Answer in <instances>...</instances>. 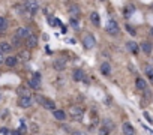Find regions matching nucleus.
Instances as JSON below:
<instances>
[{"label":"nucleus","mask_w":153,"mask_h":135,"mask_svg":"<svg viewBox=\"0 0 153 135\" xmlns=\"http://www.w3.org/2000/svg\"><path fill=\"white\" fill-rule=\"evenodd\" d=\"M30 35H32V30H30L29 27H26V26L18 27V29H17V32H15V36H17L18 39H27Z\"/></svg>","instance_id":"nucleus-7"},{"label":"nucleus","mask_w":153,"mask_h":135,"mask_svg":"<svg viewBox=\"0 0 153 135\" xmlns=\"http://www.w3.org/2000/svg\"><path fill=\"white\" fill-rule=\"evenodd\" d=\"M2 63H3V54L0 53V65H2Z\"/></svg>","instance_id":"nucleus-32"},{"label":"nucleus","mask_w":153,"mask_h":135,"mask_svg":"<svg viewBox=\"0 0 153 135\" xmlns=\"http://www.w3.org/2000/svg\"><path fill=\"white\" fill-rule=\"evenodd\" d=\"M32 104H33V98H32L30 95H27V96H20V99H18V105H20L21 108H29V107H32Z\"/></svg>","instance_id":"nucleus-9"},{"label":"nucleus","mask_w":153,"mask_h":135,"mask_svg":"<svg viewBox=\"0 0 153 135\" xmlns=\"http://www.w3.org/2000/svg\"><path fill=\"white\" fill-rule=\"evenodd\" d=\"M101 72H102V75H107V77L111 74V66H110V63L104 62V63L101 65Z\"/></svg>","instance_id":"nucleus-19"},{"label":"nucleus","mask_w":153,"mask_h":135,"mask_svg":"<svg viewBox=\"0 0 153 135\" xmlns=\"http://www.w3.org/2000/svg\"><path fill=\"white\" fill-rule=\"evenodd\" d=\"M20 57H21V59H24V60H29V59H30V53H27V51H21Z\"/></svg>","instance_id":"nucleus-27"},{"label":"nucleus","mask_w":153,"mask_h":135,"mask_svg":"<svg viewBox=\"0 0 153 135\" xmlns=\"http://www.w3.org/2000/svg\"><path fill=\"white\" fill-rule=\"evenodd\" d=\"M53 116L57 119V120H65L66 119V113L63 110H54L53 111Z\"/></svg>","instance_id":"nucleus-20"},{"label":"nucleus","mask_w":153,"mask_h":135,"mask_svg":"<svg viewBox=\"0 0 153 135\" xmlns=\"http://www.w3.org/2000/svg\"><path fill=\"white\" fill-rule=\"evenodd\" d=\"M12 51V45L8 44V42H0V53L2 54H6V53H11Z\"/></svg>","instance_id":"nucleus-18"},{"label":"nucleus","mask_w":153,"mask_h":135,"mask_svg":"<svg viewBox=\"0 0 153 135\" xmlns=\"http://www.w3.org/2000/svg\"><path fill=\"white\" fill-rule=\"evenodd\" d=\"M126 47H128V50H129L132 54H138V53H140V47H138L137 42H134V41H129V42L126 44Z\"/></svg>","instance_id":"nucleus-16"},{"label":"nucleus","mask_w":153,"mask_h":135,"mask_svg":"<svg viewBox=\"0 0 153 135\" xmlns=\"http://www.w3.org/2000/svg\"><path fill=\"white\" fill-rule=\"evenodd\" d=\"M90 21H92L95 26H99V24H101V17H99V14H98V12H92V14H90Z\"/></svg>","instance_id":"nucleus-21"},{"label":"nucleus","mask_w":153,"mask_h":135,"mask_svg":"<svg viewBox=\"0 0 153 135\" xmlns=\"http://www.w3.org/2000/svg\"><path fill=\"white\" fill-rule=\"evenodd\" d=\"M125 27H126V30H128V33H131V35H134V36H135V29H134V27H131L129 24H126Z\"/></svg>","instance_id":"nucleus-28"},{"label":"nucleus","mask_w":153,"mask_h":135,"mask_svg":"<svg viewBox=\"0 0 153 135\" xmlns=\"http://www.w3.org/2000/svg\"><path fill=\"white\" fill-rule=\"evenodd\" d=\"M144 129H146V131H147V132H149V134H150V135H153V132H152V131H150V129H149V128H144Z\"/></svg>","instance_id":"nucleus-33"},{"label":"nucleus","mask_w":153,"mask_h":135,"mask_svg":"<svg viewBox=\"0 0 153 135\" xmlns=\"http://www.w3.org/2000/svg\"><path fill=\"white\" fill-rule=\"evenodd\" d=\"M95 44H96V39H95V36H93L92 33H86V35L83 36V45H84L87 50H92V48L95 47Z\"/></svg>","instance_id":"nucleus-6"},{"label":"nucleus","mask_w":153,"mask_h":135,"mask_svg":"<svg viewBox=\"0 0 153 135\" xmlns=\"http://www.w3.org/2000/svg\"><path fill=\"white\" fill-rule=\"evenodd\" d=\"M29 87L33 90H39L41 89V75L39 74H33V77L29 80Z\"/></svg>","instance_id":"nucleus-8"},{"label":"nucleus","mask_w":153,"mask_h":135,"mask_svg":"<svg viewBox=\"0 0 153 135\" xmlns=\"http://www.w3.org/2000/svg\"><path fill=\"white\" fill-rule=\"evenodd\" d=\"M72 135H86V134L81 132V131H75V132H72Z\"/></svg>","instance_id":"nucleus-30"},{"label":"nucleus","mask_w":153,"mask_h":135,"mask_svg":"<svg viewBox=\"0 0 153 135\" xmlns=\"http://www.w3.org/2000/svg\"><path fill=\"white\" fill-rule=\"evenodd\" d=\"M69 24H71V27H72V29H75V30H78V29H80V24H78V20H75V18H71V21H69Z\"/></svg>","instance_id":"nucleus-24"},{"label":"nucleus","mask_w":153,"mask_h":135,"mask_svg":"<svg viewBox=\"0 0 153 135\" xmlns=\"http://www.w3.org/2000/svg\"><path fill=\"white\" fill-rule=\"evenodd\" d=\"M35 99H36V102H38V104H41V105H42L45 110H48V111H54V110H57V108H56V104H54V101H53V99H48V98L41 96V95L35 96Z\"/></svg>","instance_id":"nucleus-1"},{"label":"nucleus","mask_w":153,"mask_h":135,"mask_svg":"<svg viewBox=\"0 0 153 135\" xmlns=\"http://www.w3.org/2000/svg\"><path fill=\"white\" fill-rule=\"evenodd\" d=\"M0 135H9V129L8 128H0Z\"/></svg>","instance_id":"nucleus-29"},{"label":"nucleus","mask_w":153,"mask_h":135,"mask_svg":"<svg viewBox=\"0 0 153 135\" xmlns=\"http://www.w3.org/2000/svg\"><path fill=\"white\" fill-rule=\"evenodd\" d=\"M0 99H2V93H0Z\"/></svg>","instance_id":"nucleus-34"},{"label":"nucleus","mask_w":153,"mask_h":135,"mask_svg":"<svg viewBox=\"0 0 153 135\" xmlns=\"http://www.w3.org/2000/svg\"><path fill=\"white\" fill-rule=\"evenodd\" d=\"M140 50H143L144 54H152V51H153V45H152V42L144 41V42L140 45Z\"/></svg>","instance_id":"nucleus-11"},{"label":"nucleus","mask_w":153,"mask_h":135,"mask_svg":"<svg viewBox=\"0 0 153 135\" xmlns=\"http://www.w3.org/2000/svg\"><path fill=\"white\" fill-rule=\"evenodd\" d=\"M98 135H110V129H108L107 126H102V128L99 129Z\"/></svg>","instance_id":"nucleus-25"},{"label":"nucleus","mask_w":153,"mask_h":135,"mask_svg":"<svg viewBox=\"0 0 153 135\" xmlns=\"http://www.w3.org/2000/svg\"><path fill=\"white\" fill-rule=\"evenodd\" d=\"M26 45H27L29 48H35V47L38 45V38H36L35 35H30V36L26 39Z\"/></svg>","instance_id":"nucleus-15"},{"label":"nucleus","mask_w":153,"mask_h":135,"mask_svg":"<svg viewBox=\"0 0 153 135\" xmlns=\"http://www.w3.org/2000/svg\"><path fill=\"white\" fill-rule=\"evenodd\" d=\"M68 14H69V17H71V18L80 20L81 11H80L78 5H75V3H69V5H68Z\"/></svg>","instance_id":"nucleus-5"},{"label":"nucleus","mask_w":153,"mask_h":135,"mask_svg":"<svg viewBox=\"0 0 153 135\" xmlns=\"http://www.w3.org/2000/svg\"><path fill=\"white\" fill-rule=\"evenodd\" d=\"M122 131H123L125 135H135V128H134L129 122H125V123L122 125Z\"/></svg>","instance_id":"nucleus-10"},{"label":"nucleus","mask_w":153,"mask_h":135,"mask_svg":"<svg viewBox=\"0 0 153 135\" xmlns=\"http://www.w3.org/2000/svg\"><path fill=\"white\" fill-rule=\"evenodd\" d=\"M105 30H107V33H108V35L116 36V35H119L120 27H119L117 21H114V20H108V21H107V24H105Z\"/></svg>","instance_id":"nucleus-3"},{"label":"nucleus","mask_w":153,"mask_h":135,"mask_svg":"<svg viewBox=\"0 0 153 135\" xmlns=\"http://www.w3.org/2000/svg\"><path fill=\"white\" fill-rule=\"evenodd\" d=\"M6 29H8V21L3 17H0V32H5Z\"/></svg>","instance_id":"nucleus-23"},{"label":"nucleus","mask_w":153,"mask_h":135,"mask_svg":"<svg viewBox=\"0 0 153 135\" xmlns=\"http://www.w3.org/2000/svg\"><path fill=\"white\" fill-rule=\"evenodd\" d=\"M72 77H74V80H75V81H83V80H84V72H83V69H80V68L74 69Z\"/></svg>","instance_id":"nucleus-13"},{"label":"nucleus","mask_w":153,"mask_h":135,"mask_svg":"<svg viewBox=\"0 0 153 135\" xmlns=\"http://www.w3.org/2000/svg\"><path fill=\"white\" fill-rule=\"evenodd\" d=\"M17 63H18V59H17L15 56H9V57H6V59H5V65H6V66H9V68L17 66Z\"/></svg>","instance_id":"nucleus-17"},{"label":"nucleus","mask_w":153,"mask_h":135,"mask_svg":"<svg viewBox=\"0 0 153 135\" xmlns=\"http://www.w3.org/2000/svg\"><path fill=\"white\" fill-rule=\"evenodd\" d=\"M53 66H54L56 71H63L65 68H66V62H65V59H57Z\"/></svg>","instance_id":"nucleus-14"},{"label":"nucleus","mask_w":153,"mask_h":135,"mask_svg":"<svg viewBox=\"0 0 153 135\" xmlns=\"http://www.w3.org/2000/svg\"><path fill=\"white\" fill-rule=\"evenodd\" d=\"M152 35H153V29H152Z\"/></svg>","instance_id":"nucleus-36"},{"label":"nucleus","mask_w":153,"mask_h":135,"mask_svg":"<svg viewBox=\"0 0 153 135\" xmlns=\"http://www.w3.org/2000/svg\"><path fill=\"white\" fill-rule=\"evenodd\" d=\"M135 86H137V89H138L140 92H146V90H147V83H146V80H143L141 77H138V78L135 80Z\"/></svg>","instance_id":"nucleus-12"},{"label":"nucleus","mask_w":153,"mask_h":135,"mask_svg":"<svg viewBox=\"0 0 153 135\" xmlns=\"http://www.w3.org/2000/svg\"><path fill=\"white\" fill-rule=\"evenodd\" d=\"M144 116H146V119H147V120H149V122H152V117H150V116H149V114H147V113H146V114H144Z\"/></svg>","instance_id":"nucleus-31"},{"label":"nucleus","mask_w":153,"mask_h":135,"mask_svg":"<svg viewBox=\"0 0 153 135\" xmlns=\"http://www.w3.org/2000/svg\"><path fill=\"white\" fill-rule=\"evenodd\" d=\"M144 72H146L147 78H149L150 81H153V68H152L150 65H147V66L144 68Z\"/></svg>","instance_id":"nucleus-22"},{"label":"nucleus","mask_w":153,"mask_h":135,"mask_svg":"<svg viewBox=\"0 0 153 135\" xmlns=\"http://www.w3.org/2000/svg\"><path fill=\"white\" fill-rule=\"evenodd\" d=\"M132 12H134V6H128V8L125 9V17H129Z\"/></svg>","instance_id":"nucleus-26"},{"label":"nucleus","mask_w":153,"mask_h":135,"mask_svg":"<svg viewBox=\"0 0 153 135\" xmlns=\"http://www.w3.org/2000/svg\"><path fill=\"white\" fill-rule=\"evenodd\" d=\"M69 116L72 119H81L84 116V108L80 107V105H72L69 108Z\"/></svg>","instance_id":"nucleus-4"},{"label":"nucleus","mask_w":153,"mask_h":135,"mask_svg":"<svg viewBox=\"0 0 153 135\" xmlns=\"http://www.w3.org/2000/svg\"><path fill=\"white\" fill-rule=\"evenodd\" d=\"M99 2H105V0H99Z\"/></svg>","instance_id":"nucleus-35"},{"label":"nucleus","mask_w":153,"mask_h":135,"mask_svg":"<svg viewBox=\"0 0 153 135\" xmlns=\"http://www.w3.org/2000/svg\"><path fill=\"white\" fill-rule=\"evenodd\" d=\"M39 9V3L38 0H26L24 2V12L27 15H35Z\"/></svg>","instance_id":"nucleus-2"}]
</instances>
